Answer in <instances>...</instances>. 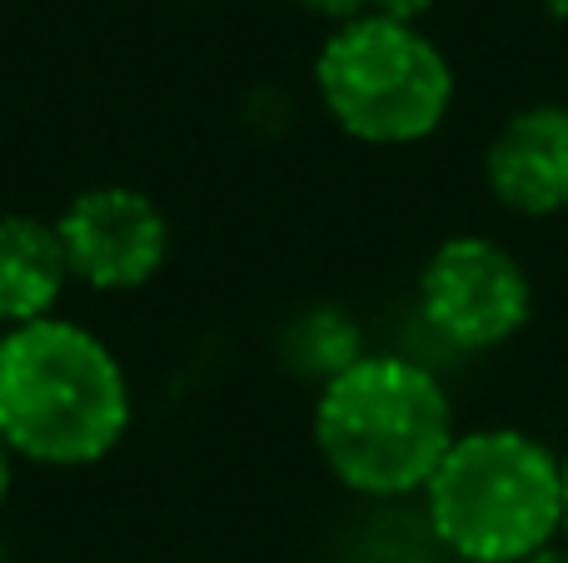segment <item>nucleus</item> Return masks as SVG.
<instances>
[{
    "label": "nucleus",
    "instance_id": "obj_14",
    "mask_svg": "<svg viewBox=\"0 0 568 563\" xmlns=\"http://www.w3.org/2000/svg\"><path fill=\"white\" fill-rule=\"evenodd\" d=\"M544 10H549V16H559V20H568V0H544Z\"/></svg>",
    "mask_w": 568,
    "mask_h": 563
},
{
    "label": "nucleus",
    "instance_id": "obj_16",
    "mask_svg": "<svg viewBox=\"0 0 568 563\" xmlns=\"http://www.w3.org/2000/svg\"><path fill=\"white\" fill-rule=\"evenodd\" d=\"M0 563H6V544H0Z\"/></svg>",
    "mask_w": 568,
    "mask_h": 563
},
{
    "label": "nucleus",
    "instance_id": "obj_4",
    "mask_svg": "<svg viewBox=\"0 0 568 563\" xmlns=\"http://www.w3.org/2000/svg\"><path fill=\"white\" fill-rule=\"evenodd\" d=\"M314 90L359 145H419L454 110V65L419 25L354 16L314 55Z\"/></svg>",
    "mask_w": 568,
    "mask_h": 563
},
{
    "label": "nucleus",
    "instance_id": "obj_2",
    "mask_svg": "<svg viewBox=\"0 0 568 563\" xmlns=\"http://www.w3.org/2000/svg\"><path fill=\"white\" fill-rule=\"evenodd\" d=\"M454 439V399L419 359L364 349L324 379L314 399V449L324 469L364 499L424 494Z\"/></svg>",
    "mask_w": 568,
    "mask_h": 563
},
{
    "label": "nucleus",
    "instance_id": "obj_8",
    "mask_svg": "<svg viewBox=\"0 0 568 563\" xmlns=\"http://www.w3.org/2000/svg\"><path fill=\"white\" fill-rule=\"evenodd\" d=\"M70 285L65 245L55 219L40 215H0V329L50 319Z\"/></svg>",
    "mask_w": 568,
    "mask_h": 563
},
{
    "label": "nucleus",
    "instance_id": "obj_15",
    "mask_svg": "<svg viewBox=\"0 0 568 563\" xmlns=\"http://www.w3.org/2000/svg\"><path fill=\"white\" fill-rule=\"evenodd\" d=\"M404 563H439V559H404Z\"/></svg>",
    "mask_w": 568,
    "mask_h": 563
},
{
    "label": "nucleus",
    "instance_id": "obj_17",
    "mask_svg": "<svg viewBox=\"0 0 568 563\" xmlns=\"http://www.w3.org/2000/svg\"><path fill=\"white\" fill-rule=\"evenodd\" d=\"M0 335H6V329H0Z\"/></svg>",
    "mask_w": 568,
    "mask_h": 563
},
{
    "label": "nucleus",
    "instance_id": "obj_7",
    "mask_svg": "<svg viewBox=\"0 0 568 563\" xmlns=\"http://www.w3.org/2000/svg\"><path fill=\"white\" fill-rule=\"evenodd\" d=\"M484 185L524 219L568 215V105L539 100L494 130L484 150Z\"/></svg>",
    "mask_w": 568,
    "mask_h": 563
},
{
    "label": "nucleus",
    "instance_id": "obj_10",
    "mask_svg": "<svg viewBox=\"0 0 568 563\" xmlns=\"http://www.w3.org/2000/svg\"><path fill=\"white\" fill-rule=\"evenodd\" d=\"M300 6L334 20V25H344V20H354V16H369V0H300Z\"/></svg>",
    "mask_w": 568,
    "mask_h": 563
},
{
    "label": "nucleus",
    "instance_id": "obj_1",
    "mask_svg": "<svg viewBox=\"0 0 568 563\" xmlns=\"http://www.w3.org/2000/svg\"><path fill=\"white\" fill-rule=\"evenodd\" d=\"M130 429L120 355L75 319H36L0 335V444L26 464L85 469Z\"/></svg>",
    "mask_w": 568,
    "mask_h": 563
},
{
    "label": "nucleus",
    "instance_id": "obj_9",
    "mask_svg": "<svg viewBox=\"0 0 568 563\" xmlns=\"http://www.w3.org/2000/svg\"><path fill=\"white\" fill-rule=\"evenodd\" d=\"M429 10H434V0H369V16L399 20V25H419Z\"/></svg>",
    "mask_w": 568,
    "mask_h": 563
},
{
    "label": "nucleus",
    "instance_id": "obj_3",
    "mask_svg": "<svg viewBox=\"0 0 568 563\" xmlns=\"http://www.w3.org/2000/svg\"><path fill=\"white\" fill-rule=\"evenodd\" d=\"M419 499L444 554L524 563L564 534V454L514 424L459 429Z\"/></svg>",
    "mask_w": 568,
    "mask_h": 563
},
{
    "label": "nucleus",
    "instance_id": "obj_5",
    "mask_svg": "<svg viewBox=\"0 0 568 563\" xmlns=\"http://www.w3.org/2000/svg\"><path fill=\"white\" fill-rule=\"evenodd\" d=\"M419 319L459 355H489L524 335L534 279L509 245L489 235H449L419 269Z\"/></svg>",
    "mask_w": 568,
    "mask_h": 563
},
{
    "label": "nucleus",
    "instance_id": "obj_11",
    "mask_svg": "<svg viewBox=\"0 0 568 563\" xmlns=\"http://www.w3.org/2000/svg\"><path fill=\"white\" fill-rule=\"evenodd\" d=\"M10 489H16V454L0 444V504L10 499Z\"/></svg>",
    "mask_w": 568,
    "mask_h": 563
},
{
    "label": "nucleus",
    "instance_id": "obj_6",
    "mask_svg": "<svg viewBox=\"0 0 568 563\" xmlns=\"http://www.w3.org/2000/svg\"><path fill=\"white\" fill-rule=\"evenodd\" d=\"M70 279L100 295L145 289L170 259V219L155 195L135 185H90L60 209Z\"/></svg>",
    "mask_w": 568,
    "mask_h": 563
},
{
    "label": "nucleus",
    "instance_id": "obj_13",
    "mask_svg": "<svg viewBox=\"0 0 568 563\" xmlns=\"http://www.w3.org/2000/svg\"><path fill=\"white\" fill-rule=\"evenodd\" d=\"M564 544H568V454H564Z\"/></svg>",
    "mask_w": 568,
    "mask_h": 563
},
{
    "label": "nucleus",
    "instance_id": "obj_12",
    "mask_svg": "<svg viewBox=\"0 0 568 563\" xmlns=\"http://www.w3.org/2000/svg\"><path fill=\"white\" fill-rule=\"evenodd\" d=\"M524 563H568V544H549V549H539V554H529Z\"/></svg>",
    "mask_w": 568,
    "mask_h": 563
}]
</instances>
